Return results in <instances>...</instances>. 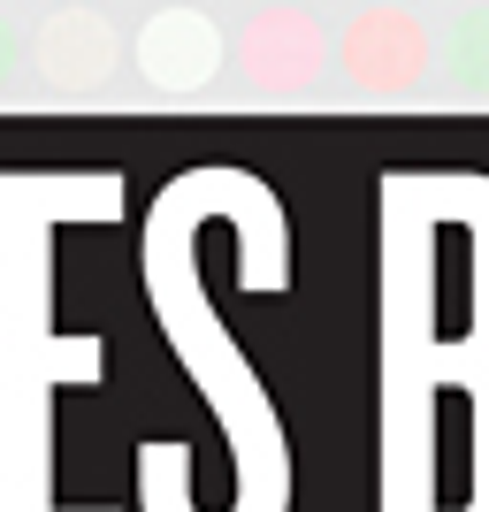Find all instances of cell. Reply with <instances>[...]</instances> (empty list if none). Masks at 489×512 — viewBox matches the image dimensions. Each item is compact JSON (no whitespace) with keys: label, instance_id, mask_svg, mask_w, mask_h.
<instances>
[{"label":"cell","instance_id":"obj_2","mask_svg":"<svg viewBox=\"0 0 489 512\" xmlns=\"http://www.w3.org/2000/svg\"><path fill=\"white\" fill-rule=\"evenodd\" d=\"M314 39H321L314 16H298V8H268V16L245 31V69H253L260 85L291 92V85H306V77H314V62H321Z\"/></svg>","mask_w":489,"mask_h":512},{"label":"cell","instance_id":"obj_3","mask_svg":"<svg viewBox=\"0 0 489 512\" xmlns=\"http://www.w3.org/2000/svg\"><path fill=\"white\" fill-rule=\"evenodd\" d=\"M214 31H207V16H153L146 23V46H138V62H146V77L153 85H199L214 69Z\"/></svg>","mask_w":489,"mask_h":512},{"label":"cell","instance_id":"obj_4","mask_svg":"<svg viewBox=\"0 0 489 512\" xmlns=\"http://www.w3.org/2000/svg\"><path fill=\"white\" fill-rule=\"evenodd\" d=\"M451 77H459V92H474V100H489V8H474V16L451 23Z\"/></svg>","mask_w":489,"mask_h":512},{"label":"cell","instance_id":"obj_1","mask_svg":"<svg viewBox=\"0 0 489 512\" xmlns=\"http://www.w3.org/2000/svg\"><path fill=\"white\" fill-rule=\"evenodd\" d=\"M344 77L375 100H398L428 77V23H413L405 8H367L344 31Z\"/></svg>","mask_w":489,"mask_h":512}]
</instances>
